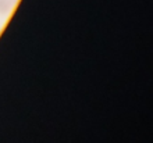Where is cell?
Here are the masks:
<instances>
[]
</instances>
